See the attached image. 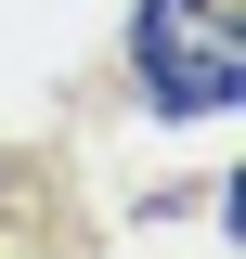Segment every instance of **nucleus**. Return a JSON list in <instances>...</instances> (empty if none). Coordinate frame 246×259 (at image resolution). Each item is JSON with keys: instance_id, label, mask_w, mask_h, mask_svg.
I'll list each match as a JSON object with an SVG mask.
<instances>
[{"instance_id": "obj_1", "label": "nucleus", "mask_w": 246, "mask_h": 259, "mask_svg": "<svg viewBox=\"0 0 246 259\" xmlns=\"http://www.w3.org/2000/svg\"><path fill=\"white\" fill-rule=\"evenodd\" d=\"M130 65H143V104H169V117H220V104H233V78H246L233 0H143Z\"/></svg>"}]
</instances>
